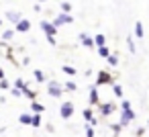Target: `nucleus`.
<instances>
[{
    "mask_svg": "<svg viewBox=\"0 0 149 137\" xmlns=\"http://www.w3.org/2000/svg\"><path fill=\"white\" fill-rule=\"evenodd\" d=\"M135 121V110H133V106H131V100H127V98H123V102H120V125H123V129L125 127H129L131 123Z\"/></svg>",
    "mask_w": 149,
    "mask_h": 137,
    "instance_id": "1",
    "label": "nucleus"
},
{
    "mask_svg": "<svg viewBox=\"0 0 149 137\" xmlns=\"http://www.w3.org/2000/svg\"><path fill=\"white\" fill-rule=\"evenodd\" d=\"M116 84V80H114V76L110 74V72H106V70H100L98 72V76H96V86L100 88V86H114Z\"/></svg>",
    "mask_w": 149,
    "mask_h": 137,
    "instance_id": "2",
    "label": "nucleus"
},
{
    "mask_svg": "<svg viewBox=\"0 0 149 137\" xmlns=\"http://www.w3.org/2000/svg\"><path fill=\"white\" fill-rule=\"evenodd\" d=\"M63 84L57 82V80H47V94L53 96V98H61L63 96Z\"/></svg>",
    "mask_w": 149,
    "mask_h": 137,
    "instance_id": "3",
    "label": "nucleus"
},
{
    "mask_svg": "<svg viewBox=\"0 0 149 137\" xmlns=\"http://www.w3.org/2000/svg\"><path fill=\"white\" fill-rule=\"evenodd\" d=\"M74 113H76L74 102H72V100H63V102H61V106H59V117H61V119H65V121H70V119L74 117Z\"/></svg>",
    "mask_w": 149,
    "mask_h": 137,
    "instance_id": "4",
    "label": "nucleus"
},
{
    "mask_svg": "<svg viewBox=\"0 0 149 137\" xmlns=\"http://www.w3.org/2000/svg\"><path fill=\"white\" fill-rule=\"evenodd\" d=\"M96 110H98V115H100V117H104V119H106V117H110L114 110H118V106H116L112 100H106V102H100Z\"/></svg>",
    "mask_w": 149,
    "mask_h": 137,
    "instance_id": "5",
    "label": "nucleus"
},
{
    "mask_svg": "<svg viewBox=\"0 0 149 137\" xmlns=\"http://www.w3.org/2000/svg\"><path fill=\"white\" fill-rule=\"evenodd\" d=\"M102 100H100V94H98V86L96 84H92L90 88H88V104H90V108L92 106H96L98 108V104H100Z\"/></svg>",
    "mask_w": 149,
    "mask_h": 137,
    "instance_id": "6",
    "label": "nucleus"
},
{
    "mask_svg": "<svg viewBox=\"0 0 149 137\" xmlns=\"http://www.w3.org/2000/svg\"><path fill=\"white\" fill-rule=\"evenodd\" d=\"M51 23L55 25V29H59V27H63V25H74V17H72V15H61V13H59Z\"/></svg>",
    "mask_w": 149,
    "mask_h": 137,
    "instance_id": "7",
    "label": "nucleus"
},
{
    "mask_svg": "<svg viewBox=\"0 0 149 137\" xmlns=\"http://www.w3.org/2000/svg\"><path fill=\"white\" fill-rule=\"evenodd\" d=\"M39 27H41V31L45 33V37H55L57 31H59V29H55V25H53L51 21H41Z\"/></svg>",
    "mask_w": 149,
    "mask_h": 137,
    "instance_id": "8",
    "label": "nucleus"
},
{
    "mask_svg": "<svg viewBox=\"0 0 149 137\" xmlns=\"http://www.w3.org/2000/svg\"><path fill=\"white\" fill-rule=\"evenodd\" d=\"M78 41H80V45H84L86 49H96L94 37H92V35H88V33H78Z\"/></svg>",
    "mask_w": 149,
    "mask_h": 137,
    "instance_id": "9",
    "label": "nucleus"
},
{
    "mask_svg": "<svg viewBox=\"0 0 149 137\" xmlns=\"http://www.w3.org/2000/svg\"><path fill=\"white\" fill-rule=\"evenodd\" d=\"M4 17H6V21H10L15 27H17V25H19V23L25 19L21 10H6V13H4Z\"/></svg>",
    "mask_w": 149,
    "mask_h": 137,
    "instance_id": "10",
    "label": "nucleus"
},
{
    "mask_svg": "<svg viewBox=\"0 0 149 137\" xmlns=\"http://www.w3.org/2000/svg\"><path fill=\"white\" fill-rule=\"evenodd\" d=\"M15 31H17V33H29V31H31V21H29V19H23V21L15 27Z\"/></svg>",
    "mask_w": 149,
    "mask_h": 137,
    "instance_id": "11",
    "label": "nucleus"
},
{
    "mask_svg": "<svg viewBox=\"0 0 149 137\" xmlns=\"http://www.w3.org/2000/svg\"><path fill=\"white\" fill-rule=\"evenodd\" d=\"M43 113H45V106H43L39 100L31 102V115H43Z\"/></svg>",
    "mask_w": 149,
    "mask_h": 137,
    "instance_id": "12",
    "label": "nucleus"
},
{
    "mask_svg": "<svg viewBox=\"0 0 149 137\" xmlns=\"http://www.w3.org/2000/svg\"><path fill=\"white\" fill-rule=\"evenodd\" d=\"M15 29H4L2 31V35H0V39H2V43H6V41H13L15 39Z\"/></svg>",
    "mask_w": 149,
    "mask_h": 137,
    "instance_id": "13",
    "label": "nucleus"
},
{
    "mask_svg": "<svg viewBox=\"0 0 149 137\" xmlns=\"http://www.w3.org/2000/svg\"><path fill=\"white\" fill-rule=\"evenodd\" d=\"M33 78H35L39 84H45V82H47V74H45L43 70H33Z\"/></svg>",
    "mask_w": 149,
    "mask_h": 137,
    "instance_id": "14",
    "label": "nucleus"
},
{
    "mask_svg": "<svg viewBox=\"0 0 149 137\" xmlns=\"http://www.w3.org/2000/svg\"><path fill=\"white\" fill-rule=\"evenodd\" d=\"M23 96H25L27 100H31V102H35V100H37V92H35L31 86H27V88L23 90Z\"/></svg>",
    "mask_w": 149,
    "mask_h": 137,
    "instance_id": "15",
    "label": "nucleus"
},
{
    "mask_svg": "<svg viewBox=\"0 0 149 137\" xmlns=\"http://www.w3.org/2000/svg\"><path fill=\"white\" fill-rule=\"evenodd\" d=\"M135 37L137 39H145V29H143V23L141 21L135 23Z\"/></svg>",
    "mask_w": 149,
    "mask_h": 137,
    "instance_id": "16",
    "label": "nucleus"
},
{
    "mask_svg": "<svg viewBox=\"0 0 149 137\" xmlns=\"http://www.w3.org/2000/svg\"><path fill=\"white\" fill-rule=\"evenodd\" d=\"M94 43H96V49H98V47H106V35L96 33V35H94Z\"/></svg>",
    "mask_w": 149,
    "mask_h": 137,
    "instance_id": "17",
    "label": "nucleus"
},
{
    "mask_svg": "<svg viewBox=\"0 0 149 137\" xmlns=\"http://www.w3.org/2000/svg\"><path fill=\"white\" fill-rule=\"evenodd\" d=\"M82 117H84L86 123H92V121L96 119V117H94V108H84V110H82Z\"/></svg>",
    "mask_w": 149,
    "mask_h": 137,
    "instance_id": "18",
    "label": "nucleus"
},
{
    "mask_svg": "<svg viewBox=\"0 0 149 137\" xmlns=\"http://www.w3.org/2000/svg\"><path fill=\"white\" fill-rule=\"evenodd\" d=\"M31 121H33V115L31 113H21L19 115V123L21 125H31Z\"/></svg>",
    "mask_w": 149,
    "mask_h": 137,
    "instance_id": "19",
    "label": "nucleus"
},
{
    "mask_svg": "<svg viewBox=\"0 0 149 137\" xmlns=\"http://www.w3.org/2000/svg\"><path fill=\"white\" fill-rule=\"evenodd\" d=\"M27 86H29V84H27L23 78H15V82H13V88H17V90H21V92H23Z\"/></svg>",
    "mask_w": 149,
    "mask_h": 137,
    "instance_id": "20",
    "label": "nucleus"
},
{
    "mask_svg": "<svg viewBox=\"0 0 149 137\" xmlns=\"http://www.w3.org/2000/svg\"><path fill=\"white\" fill-rule=\"evenodd\" d=\"M72 2H59V10H61V15H72Z\"/></svg>",
    "mask_w": 149,
    "mask_h": 137,
    "instance_id": "21",
    "label": "nucleus"
},
{
    "mask_svg": "<svg viewBox=\"0 0 149 137\" xmlns=\"http://www.w3.org/2000/svg\"><path fill=\"white\" fill-rule=\"evenodd\" d=\"M63 88H65L68 92H78V84H76L74 80H65V82H63Z\"/></svg>",
    "mask_w": 149,
    "mask_h": 137,
    "instance_id": "22",
    "label": "nucleus"
},
{
    "mask_svg": "<svg viewBox=\"0 0 149 137\" xmlns=\"http://www.w3.org/2000/svg\"><path fill=\"white\" fill-rule=\"evenodd\" d=\"M61 72H63V74H68V76H76V74H78V70H76L74 66H68V64H63V66H61Z\"/></svg>",
    "mask_w": 149,
    "mask_h": 137,
    "instance_id": "23",
    "label": "nucleus"
},
{
    "mask_svg": "<svg viewBox=\"0 0 149 137\" xmlns=\"http://www.w3.org/2000/svg\"><path fill=\"white\" fill-rule=\"evenodd\" d=\"M96 53H98V55H100V57H104V59H108V57H110V53H112V51H110V49H108V47H98V49H96Z\"/></svg>",
    "mask_w": 149,
    "mask_h": 137,
    "instance_id": "24",
    "label": "nucleus"
},
{
    "mask_svg": "<svg viewBox=\"0 0 149 137\" xmlns=\"http://www.w3.org/2000/svg\"><path fill=\"white\" fill-rule=\"evenodd\" d=\"M106 64H108V66H112V68H116V66H118V53H116V51H114V53H110V57L106 59Z\"/></svg>",
    "mask_w": 149,
    "mask_h": 137,
    "instance_id": "25",
    "label": "nucleus"
},
{
    "mask_svg": "<svg viewBox=\"0 0 149 137\" xmlns=\"http://www.w3.org/2000/svg\"><path fill=\"white\" fill-rule=\"evenodd\" d=\"M112 94H114L116 98H123V94H125V90H123V86H120L118 82H116V84L112 86Z\"/></svg>",
    "mask_w": 149,
    "mask_h": 137,
    "instance_id": "26",
    "label": "nucleus"
},
{
    "mask_svg": "<svg viewBox=\"0 0 149 137\" xmlns=\"http://www.w3.org/2000/svg\"><path fill=\"white\" fill-rule=\"evenodd\" d=\"M127 47H129V53H135V51H137V45H135V39H133L131 35L127 37Z\"/></svg>",
    "mask_w": 149,
    "mask_h": 137,
    "instance_id": "27",
    "label": "nucleus"
},
{
    "mask_svg": "<svg viewBox=\"0 0 149 137\" xmlns=\"http://www.w3.org/2000/svg\"><path fill=\"white\" fill-rule=\"evenodd\" d=\"M110 131H112V137H118V133L123 131V125L120 123H112L110 125Z\"/></svg>",
    "mask_w": 149,
    "mask_h": 137,
    "instance_id": "28",
    "label": "nucleus"
},
{
    "mask_svg": "<svg viewBox=\"0 0 149 137\" xmlns=\"http://www.w3.org/2000/svg\"><path fill=\"white\" fill-rule=\"evenodd\" d=\"M84 133H86V137H96V131H94V127H92L90 123L84 125Z\"/></svg>",
    "mask_w": 149,
    "mask_h": 137,
    "instance_id": "29",
    "label": "nucleus"
},
{
    "mask_svg": "<svg viewBox=\"0 0 149 137\" xmlns=\"http://www.w3.org/2000/svg\"><path fill=\"white\" fill-rule=\"evenodd\" d=\"M43 125V119H41V115H33V121H31V127H41Z\"/></svg>",
    "mask_w": 149,
    "mask_h": 137,
    "instance_id": "30",
    "label": "nucleus"
},
{
    "mask_svg": "<svg viewBox=\"0 0 149 137\" xmlns=\"http://www.w3.org/2000/svg\"><path fill=\"white\" fill-rule=\"evenodd\" d=\"M10 88H13V82L10 80H6V78L0 80V90H10Z\"/></svg>",
    "mask_w": 149,
    "mask_h": 137,
    "instance_id": "31",
    "label": "nucleus"
},
{
    "mask_svg": "<svg viewBox=\"0 0 149 137\" xmlns=\"http://www.w3.org/2000/svg\"><path fill=\"white\" fill-rule=\"evenodd\" d=\"M10 94H13L15 98H21V96H23V92H21V90H17V88H10Z\"/></svg>",
    "mask_w": 149,
    "mask_h": 137,
    "instance_id": "32",
    "label": "nucleus"
},
{
    "mask_svg": "<svg viewBox=\"0 0 149 137\" xmlns=\"http://www.w3.org/2000/svg\"><path fill=\"white\" fill-rule=\"evenodd\" d=\"M45 129H47V133H55V127H53V123H47V125H45Z\"/></svg>",
    "mask_w": 149,
    "mask_h": 137,
    "instance_id": "33",
    "label": "nucleus"
},
{
    "mask_svg": "<svg viewBox=\"0 0 149 137\" xmlns=\"http://www.w3.org/2000/svg\"><path fill=\"white\" fill-rule=\"evenodd\" d=\"M33 10H35V13H41V10H43V6H41L39 2H35V4H33Z\"/></svg>",
    "mask_w": 149,
    "mask_h": 137,
    "instance_id": "34",
    "label": "nucleus"
},
{
    "mask_svg": "<svg viewBox=\"0 0 149 137\" xmlns=\"http://www.w3.org/2000/svg\"><path fill=\"white\" fill-rule=\"evenodd\" d=\"M47 43H49V45H53V47H55V45H57V39H55V37H47Z\"/></svg>",
    "mask_w": 149,
    "mask_h": 137,
    "instance_id": "35",
    "label": "nucleus"
},
{
    "mask_svg": "<svg viewBox=\"0 0 149 137\" xmlns=\"http://www.w3.org/2000/svg\"><path fill=\"white\" fill-rule=\"evenodd\" d=\"M4 78H6V76H4V70L0 68V80H4Z\"/></svg>",
    "mask_w": 149,
    "mask_h": 137,
    "instance_id": "36",
    "label": "nucleus"
},
{
    "mask_svg": "<svg viewBox=\"0 0 149 137\" xmlns=\"http://www.w3.org/2000/svg\"><path fill=\"white\" fill-rule=\"evenodd\" d=\"M2 25H4V21H2V19H0V27H2Z\"/></svg>",
    "mask_w": 149,
    "mask_h": 137,
    "instance_id": "37",
    "label": "nucleus"
},
{
    "mask_svg": "<svg viewBox=\"0 0 149 137\" xmlns=\"http://www.w3.org/2000/svg\"><path fill=\"white\" fill-rule=\"evenodd\" d=\"M147 129H149V119H147Z\"/></svg>",
    "mask_w": 149,
    "mask_h": 137,
    "instance_id": "38",
    "label": "nucleus"
},
{
    "mask_svg": "<svg viewBox=\"0 0 149 137\" xmlns=\"http://www.w3.org/2000/svg\"><path fill=\"white\" fill-rule=\"evenodd\" d=\"M0 121H2V119H0Z\"/></svg>",
    "mask_w": 149,
    "mask_h": 137,
    "instance_id": "39",
    "label": "nucleus"
},
{
    "mask_svg": "<svg viewBox=\"0 0 149 137\" xmlns=\"http://www.w3.org/2000/svg\"><path fill=\"white\" fill-rule=\"evenodd\" d=\"M147 137H149V135H147Z\"/></svg>",
    "mask_w": 149,
    "mask_h": 137,
    "instance_id": "40",
    "label": "nucleus"
}]
</instances>
